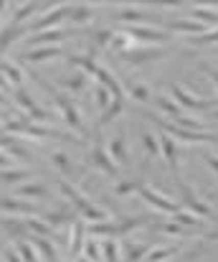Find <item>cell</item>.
Wrapping results in <instances>:
<instances>
[{
	"label": "cell",
	"mask_w": 218,
	"mask_h": 262,
	"mask_svg": "<svg viewBox=\"0 0 218 262\" xmlns=\"http://www.w3.org/2000/svg\"><path fill=\"white\" fill-rule=\"evenodd\" d=\"M137 193L145 199V201L152 206V209H155V211H162V214H167V216H173L175 211H180V209H183V204L173 201L167 193H162V191H157V188H150V186H137Z\"/></svg>",
	"instance_id": "cell-1"
},
{
	"label": "cell",
	"mask_w": 218,
	"mask_h": 262,
	"mask_svg": "<svg viewBox=\"0 0 218 262\" xmlns=\"http://www.w3.org/2000/svg\"><path fill=\"white\" fill-rule=\"evenodd\" d=\"M71 33L66 28H51V31H38V33H31L26 36L23 46L26 49H51V46H59L61 41H66Z\"/></svg>",
	"instance_id": "cell-5"
},
{
	"label": "cell",
	"mask_w": 218,
	"mask_h": 262,
	"mask_svg": "<svg viewBox=\"0 0 218 262\" xmlns=\"http://www.w3.org/2000/svg\"><path fill=\"white\" fill-rule=\"evenodd\" d=\"M206 166H208L213 173H218V153L216 156H206Z\"/></svg>",
	"instance_id": "cell-47"
},
{
	"label": "cell",
	"mask_w": 218,
	"mask_h": 262,
	"mask_svg": "<svg viewBox=\"0 0 218 262\" xmlns=\"http://www.w3.org/2000/svg\"><path fill=\"white\" fill-rule=\"evenodd\" d=\"M15 250H18V255H20L23 262H41V255H38L36 245H31V242H18Z\"/></svg>",
	"instance_id": "cell-36"
},
{
	"label": "cell",
	"mask_w": 218,
	"mask_h": 262,
	"mask_svg": "<svg viewBox=\"0 0 218 262\" xmlns=\"http://www.w3.org/2000/svg\"><path fill=\"white\" fill-rule=\"evenodd\" d=\"M3 84L5 87H15V89L23 87V69L15 61H10L8 56L3 59Z\"/></svg>",
	"instance_id": "cell-17"
},
{
	"label": "cell",
	"mask_w": 218,
	"mask_h": 262,
	"mask_svg": "<svg viewBox=\"0 0 218 262\" xmlns=\"http://www.w3.org/2000/svg\"><path fill=\"white\" fill-rule=\"evenodd\" d=\"M114 99H117V97L104 87V84H96V87H94V102H96L99 112H107V110L112 107V102H114Z\"/></svg>",
	"instance_id": "cell-31"
},
{
	"label": "cell",
	"mask_w": 218,
	"mask_h": 262,
	"mask_svg": "<svg viewBox=\"0 0 218 262\" xmlns=\"http://www.w3.org/2000/svg\"><path fill=\"white\" fill-rule=\"evenodd\" d=\"M94 77H96V82H99V84H104V87L109 89L117 99H122V97H125V87L114 79V74H112L104 64H99V69H96V74H94Z\"/></svg>",
	"instance_id": "cell-19"
},
{
	"label": "cell",
	"mask_w": 218,
	"mask_h": 262,
	"mask_svg": "<svg viewBox=\"0 0 218 262\" xmlns=\"http://www.w3.org/2000/svg\"><path fill=\"white\" fill-rule=\"evenodd\" d=\"M165 28H167V33H180V36H188V38H198L208 31V26H203L196 18H175V20H167Z\"/></svg>",
	"instance_id": "cell-8"
},
{
	"label": "cell",
	"mask_w": 218,
	"mask_h": 262,
	"mask_svg": "<svg viewBox=\"0 0 218 262\" xmlns=\"http://www.w3.org/2000/svg\"><path fill=\"white\" fill-rule=\"evenodd\" d=\"M127 94H130L132 99H137V102H147V99H150V87L142 84V82H135V84L127 87Z\"/></svg>",
	"instance_id": "cell-41"
},
{
	"label": "cell",
	"mask_w": 218,
	"mask_h": 262,
	"mask_svg": "<svg viewBox=\"0 0 218 262\" xmlns=\"http://www.w3.org/2000/svg\"><path fill=\"white\" fill-rule=\"evenodd\" d=\"M64 18H66V5H49V8L31 23V28H33V33H38V31H51V28H59Z\"/></svg>",
	"instance_id": "cell-7"
},
{
	"label": "cell",
	"mask_w": 218,
	"mask_h": 262,
	"mask_svg": "<svg viewBox=\"0 0 218 262\" xmlns=\"http://www.w3.org/2000/svg\"><path fill=\"white\" fill-rule=\"evenodd\" d=\"M147 252H150V245L125 242V245H122V262H142Z\"/></svg>",
	"instance_id": "cell-22"
},
{
	"label": "cell",
	"mask_w": 218,
	"mask_h": 262,
	"mask_svg": "<svg viewBox=\"0 0 218 262\" xmlns=\"http://www.w3.org/2000/svg\"><path fill=\"white\" fill-rule=\"evenodd\" d=\"M51 163H54L61 173H69V171H71V161H69V156H66L64 150H54V153H51Z\"/></svg>",
	"instance_id": "cell-40"
},
{
	"label": "cell",
	"mask_w": 218,
	"mask_h": 262,
	"mask_svg": "<svg viewBox=\"0 0 218 262\" xmlns=\"http://www.w3.org/2000/svg\"><path fill=\"white\" fill-rule=\"evenodd\" d=\"M122 99H114L112 102V107L107 110V112H102V117H99V125H107V122H112L114 117H119V112H122Z\"/></svg>",
	"instance_id": "cell-42"
},
{
	"label": "cell",
	"mask_w": 218,
	"mask_h": 262,
	"mask_svg": "<svg viewBox=\"0 0 218 262\" xmlns=\"http://www.w3.org/2000/svg\"><path fill=\"white\" fill-rule=\"evenodd\" d=\"M28 31H31V28L10 26V23H8V26H3V49H10V43H13V41H20ZM23 41H26V38H23Z\"/></svg>",
	"instance_id": "cell-30"
},
{
	"label": "cell",
	"mask_w": 218,
	"mask_h": 262,
	"mask_svg": "<svg viewBox=\"0 0 218 262\" xmlns=\"http://www.w3.org/2000/svg\"><path fill=\"white\" fill-rule=\"evenodd\" d=\"M190 18L201 20V23L208 26V28H218V13L211 10V8H193V10H190Z\"/></svg>",
	"instance_id": "cell-32"
},
{
	"label": "cell",
	"mask_w": 218,
	"mask_h": 262,
	"mask_svg": "<svg viewBox=\"0 0 218 262\" xmlns=\"http://www.w3.org/2000/svg\"><path fill=\"white\" fill-rule=\"evenodd\" d=\"M155 229L157 232H162L165 237H185L188 234V229L185 227H180L178 222H173V219H167V222H157L155 224Z\"/></svg>",
	"instance_id": "cell-33"
},
{
	"label": "cell",
	"mask_w": 218,
	"mask_h": 262,
	"mask_svg": "<svg viewBox=\"0 0 218 262\" xmlns=\"http://www.w3.org/2000/svg\"><path fill=\"white\" fill-rule=\"evenodd\" d=\"M119 56H122L127 64H150V61L162 59L165 51H162V49H152V46H132V49L122 51Z\"/></svg>",
	"instance_id": "cell-10"
},
{
	"label": "cell",
	"mask_w": 218,
	"mask_h": 262,
	"mask_svg": "<svg viewBox=\"0 0 218 262\" xmlns=\"http://www.w3.org/2000/svg\"><path fill=\"white\" fill-rule=\"evenodd\" d=\"M26 224H28V232L31 234H36V237H51V232H54V227L43 219V216H26Z\"/></svg>",
	"instance_id": "cell-26"
},
{
	"label": "cell",
	"mask_w": 218,
	"mask_h": 262,
	"mask_svg": "<svg viewBox=\"0 0 218 262\" xmlns=\"http://www.w3.org/2000/svg\"><path fill=\"white\" fill-rule=\"evenodd\" d=\"M170 97L188 112V110H206V107H213L216 102L213 99H201V97H196V92L190 87H185V84H170Z\"/></svg>",
	"instance_id": "cell-4"
},
{
	"label": "cell",
	"mask_w": 218,
	"mask_h": 262,
	"mask_svg": "<svg viewBox=\"0 0 218 262\" xmlns=\"http://www.w3.org/2000/svg\"><path fill=\"white\" fill-rule=\"evenodd\" d=\"M33 245H36V250H38V255H41V260H43V262H59L56 245H54L51 239H46V237H38Z\"/></svg>",
	"instance_id": "cell-27"
},
{
	"label": "cell",
	"mask_w": 218,
	"mask_h": 262,
	"mask_svg": "<svg viewBox=\"0 0 218 262\" xmlns=\"http://www.w3.org/2000/svg\"><path fill=\"white\" fill-rule=\"evenodd\" d=\"M117 20L125 23V28H130V26H150V23H152V18L147 15L145 10H137V8H125V10H119V13H117Z\"/></svg>",
	"instance_id": "cell-18"
},
{
	"label": "cell",
	"mask_w": 218,
	"mask_h": 262,
	"mask_svg": "<svg viewBox=\"0 0 218 262\" xmlns=\"http://www.w3.org/2000/svg\"><path fill=\"white\" fill-rule=\"evenodd\" d=\"M211 115H213V120H216V122H218V110H213V112H211Z\"/></svg>",
	"instance_id": "cell-48"
},
{
	"label": "cell",
	"mask_w": 218,
	"mask_h": 262,
	"mask_svg": "<svg viewBox=\"0 0 218 262\" xmlns=\"http://www.w3.org/2000/svg\"><path fill=\"white\" fill-rule=\"evenodd\" d=\"M203 69H206V74L211 77V82H213V87L218 89V69H213V67H208V64H203Z\"/></svg>",
	"instance_id": "cell-46"
},
{
	"label": "cell",
	"mask_w": 218,
	"mask_h": 262,
	"mask_svg": "<svg viewBox=\"0 0 218 262\" xmlns=\"http://www.w3.org/2000/svg\"><path fill=\"white\" fill-rule=\"evenodd\" d=\"M64 51L59 46H51V49H26L20 54V61H28V64H46V61H56L61 59Z\"/></svg>",
	"instance_id": "cell-14"
},
{
	"label": "cell",
	"mask_w": 218,
	"mask_h": 262,
	"mask_svg": "<svg viewBox=\"0 0 218 262\" xmlns=\"http://www.w3.org/2000/svg\"><path fill=\"white\" fill-rule=\"evenodd\" d=\"M107 150H109V156H112V161H114L117 166H127L130 153H127V140H125L122 133H114V135L107 140Z\"/></svg>",
	"instance_id": "cell-16"
},
{
	"label": "cell",
	"mask_w": 218,
	"mask_h": 262,
	"mask_svg": "<svg viewBox=\"0 0 218 262\" xmlns=\"http://www.w3.org/2000/svg\"><path fill=\"white\" fill-rule=\"evenodd\" d=\"M3 229L8 232V237H23L28 232V224H26V219H13L10 214H5L3 216Z\"/></svg>",
	"instance_id": "cell-29"
},
{
	"label": "cell",
	"mask_w": 218,
	"mask_h": 262,
	"mask_svg": "<svg viewBox=\"0 0 218 262\" xmlns=\"http://www.w3.org/2000/svg\"><path fill=\"white\" fill-rule=\"evenodd\" d=\"M3 211L5 214H26V216H43V211L36 206V204H31V201H23V199H13L10 193H5L3 196Z\"/></svg>",
	"instance_id": "cell-13"
},
{
	"label": "cell",
	"mask_w": 218,
	"mask_h": 262,
	"mask_svg": "<svg viewBox=\"0 0 218 262\" xmlns=\"http://www.w3.org/2000/svg\"><path fill=\"white\" fill-rule=\"evenodd\" d=\"M175 255H178V247H173V245H155V247H150V252L145 255L142 262H167L173 260Z\"/></svg>",
	"instance_id": "cell-23"
},
{
	"label": "cell",
	"mask_w": 218,
	"mask_h": 262,
	"mask_svg": "<svg viewBox=\"0 0 218 262\" xmlns=\"http://www.w3.org/2000/svg\"><path fill=\"white\" fill-rule=\"evenodd\" d=\"M43 219L54 227V232L59 227H64V224H74V222H69V214L66 211H43Z\"/></svg>",
	"instance_id": "cell-39"
},
{
	"label": "cell",
	"mask_w": 218,
	"mask_h": 262,
	"mask_svg": "<svg viewBox=\"0 0 218 262\" xmlns=\"http://www.w3.org/2000/svg\"><path fill=\"white\" fill-rule=\"evenodd\" d=\"M142 148H145V153L147 156H160L162 150H160V135H155V133H142Z\"/></svg>",
	"instance_id": "cell-37"
},
{
	"label": "cell",
	"mask_w": 218,
	"mask_h": 262,
	"mask_svg": "<svg viewBox=\"0 0 218 262\" xmlns=\"http://www.w3.org/2000/svg\"><path fill=\"white\" fill-rule=\"evenodd\" d=\"M125 33L135 41V46H157L170 38L167 31H160L152 26H130V28H125Z\"/></svg>",
	"instance_id": "cell-3"
},
{
	"label": "cell",
	"mask_w": 218,
	"mask_h": 262,
	"mask_svg": "<svg viewBox=\"0 0 218 262\" xmlns=\"http://www.w3.org/2000/svg\"><path fill=\"white\" fill-rule=\"evenodd\" d=\"M28 171H23V168H15V171H10V168H3V186L5 188H10V183H15V186H20V183H28Z\"/></svg>",
	"instance_id": "cell-34"
},
{
	"label": "cell",
	"mask_w": 218,
	"mask_h": 262,
	"mask_svg": "<svg viewBox=\"0 0 218 262\" xmlns=\"http://www.w3.org/2000/svg\"><path fill=\"white\" fill-rule=\"evenodd\" d=\"M59 84H61V89H66L69 94H76V92H81V89L86 87V74L79 72V69H74L69 77H61L59 79Z\"/></svg>",
	"instance_id": "cell-24"
},
{
	"label": "cell",
	"mask_w": 218,
	"mask_h": 262,
	"mask_svg": "<svg viewBox=\"0 0 218 262\" xmlns=\"http://www.w3.org/2000/svg\"><path fill=\"white\" fill-rule=\"evenodd\" d=\"M81 257H86L89 262H104L102 242H96V239H89V242H86V247H84V255H81Z\"/></svg>",
	"instance_id": "cell-38"
},
{
	"label": "cell",
	"mask_w": 218,
	"mask_h": 262,
	"mask_svg": "<svg viewBox=\"0 0 218 262\" xmlns=\"http://www.w3.org/2000/svg\"><path fill=\"white\" fill-rule=\"evenodd\" d=\"M3 262H23V260H20L18 250H13V247H5V252H3Z\"/></svg>",
	"instance_id": "cell-45"
},
{
	"label": "cell",
	"mask_w": 218,
	"mask_h": 262,
	"mask_svg": "<svg viewBox=\"0 0 218 262\" xmlns=\"http://www.w3.org/2000/svg\"><path fill=\"white\" fill-rule=\"evenodd\" d=\"M155 102H157L160 115H162V117H167V120H178L180 115H185V110H183V107H180L173 97H157Z\"/></svg>",
	"instance_id": "cell-21"
},
{
	"label": "cell",
	"mask_w": 218,
	"mask_h": 262,
	"mask_svg": "<svg viewBox=\"0 0 218 262\" xmlns=\"http://www.w3.org/2000/svg\"><path fill=\"white\" fill-rule=\"evenodd\" d=\"M66 18L74 20V23L86 26V23L94 18V10H91L86 3H74V5H66Z\"/></svg>",
	"instance_id": "cell-20"
},
{
	"label": "cell",
	"mask_w": 218,
	"mask_h": 262,
	"mask_svg": "<svg viewBox=\"0 0 218 262\" xmlns=\"http://www.w3.org/2000/svg\"><path fill=\"white\" fill-rule=\"evenodd\" d=\"M170 219H173V222H178V224H180V227H185V229H198V227H203L201 216H196V214H193V211H188V209L175 211Z\"/></svg>",
	"instance_id": "cell-28"
},
{
	"label": "cell",
	"mask_w": 218,
	"mask_h": 262,
	"mask_svg": "<svg viewBox=\"0 0 218 262\" xmlns=\"http://www.w3.org/2000/svg\"><path fill=\"white\" fill-rule=\"evenodd\" d=\"M193 43H218V28H208L203 36H198V38H190Z\"/></svg>",
	"instance_id": "cell-43"
},
{
	"label": "cell",
	"mask_w": 218,
	"mask_h": 262,
	"mask_svg": "<svg viewBox=\"0 0 218 262\" xmlns=\"http://www.w3.org/2000/svg\"><path fill=\"white\" fill-rule=\"evenodd\" d=\"M91 161H94V166H96L104 176L117 178V168H119V166L112 161V156H109L107 145H94V148H91Z\"/></svg>",
	"instance_id": "cell-15"
},
{
	"label": "cell",
	"mask_w": 218,
	"mask_h": 262,
	"mask_svg": "<svg viewBox=\"0 0 218 262\" xmlns=\"http://www.w3.org/2000/svg\"><path fill=\"white\" fill-rule=\"evenodd\" d=\"M175 181H178V188H180L183 209L193 211V214H196V216H201V219H211V216H213V209H211L203 199H198V196H196L193 186H190V183H185V181H180V176H178Z\"/></svg>",
	"instance_id": "cell-2"
},
{
	"label": "cell",
	"mask_w": 218,
	"mask_h": 262,
	"mask_svg": "<svg viewBox=\"0 0 218 262\" xmlns=\"http://www.w3.org/2000/svg\"><path fill=\"white\" fill-rule=\"evenodd\" d=\"M132 191H137V186H132L130 181H117V186H114V193L117 196H130Z\"/></svg>",
	"instance_id": "cell-44"
},
{
	"label": "cell",
	"mask_w": 218,
	"mask_h": 262,
	"mask_svg": "<svg viewBox=\"0 0 218 262\" xmlns=\"http://www.w3.org/2000/svg\"><path fill=\"white\" fill-rule=\"evenodd\" d=\"M102 252H104V262H119L122 245H117V239H102Z\"/></svg>",
	"instance_id": "cell-35"
},
{
	"label": "cell",
	"mask_w": 218,
	"mask_h": 262,
	"mask_svg": "<svg viewBox=\"0 0 218 262\" xmlns=\"http://www.w3.org/2000/svg\"><path fill=\"white\" fill-rule=\"evenodd\" d=\"M41 8H46V5H43V3H36V0L18 5V8H15V13H13V23H15V26H18V23H26V20H28V18H33Z\"/></svg>",
	"instance_id": "cell-25"
},
{
	"label": "cell",
	"mask_w": 218,
	"mask_h": 262,
	"mask_svg": "<svg viewBox=\"0 0 218 262\" xmlns=\"http://www.w3.org/2000/svg\"><path fill=\"white\" fill-rule=\"evenodd\" d=\"M13 193L23 201H31V204H38V201H49V186L46 183H38V181H28V183H20L13 188Z\"/></svg>",
	"instance_id": "cell-9"
},
{
	"label": "cell",
	"mask_w": 218,
	"mask_h": 262,
	"mask_svg": "<svg viewBox=\"0 0 218 262\" xmlns=\"http://www.w3.org/2000/svg\"><path fill=\"white\" fill-rule=\"evenodd\" d=\"M54 99H56V107H59V115L64 117V122H66L71 130H76V133H84V122H81L79 107H76V102H74L71 97H69L66 92H56Z\"/></svg>",
	"instance_id": "cell-6"
},
{
	"label": "cell",
	"mask_w": 218,
	"mask_h": 262,
	"mask_svg": "<svg viewBox=\"0 0 218 262\" xmlns=\"http://www.w3.org/2000/svg\"><path fill=\"white\" fill-rule=\"evenodd\" d=\"M86 232H89V224L84 219H76L71 227H69V255H71L74 260H79L84 255V247H86L84 234Z\"/></svg>",
	"instance_id": "cell-12"
},
{
	"label": "cell",
	"mask_w": 218,
	"mask_h": 262,
	"mask_svg": "<svg viewBox=\"0 0 218 262\" xmlns=\"http://www.w3.org/2000/svg\"><path fill=\"white\" fill-rule=\"evenodd\" d=\"M160 150H162V158H165L167 168L178 178V171H180V148H178V140L170 138V135H165V133H160Z\"/></svg>",
	"instance_id": "cell-11"
}]
</instances>
